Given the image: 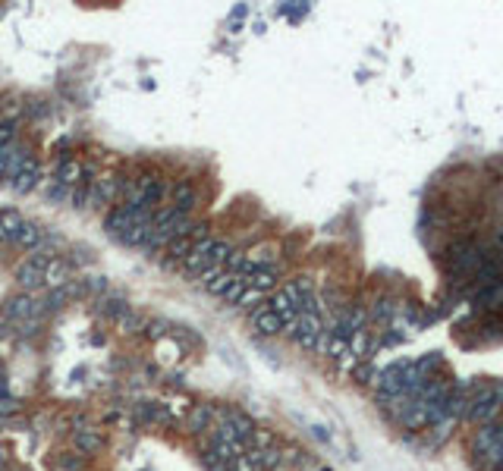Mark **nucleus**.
Masks as SVG:
<instances>
[{"mask_svg": "<svg viewBox=\"0 0 503 471\" xmlns=\"http://www.w3.org/2000/svg\"><path fill=\"white\" fill-rule=\"evenodd\" d=\"M223 261H230V245L221 242V239H202L195 242V249L189 251V258L183 261L186 274H208V270L221 267Z\"/></svg>", "mask_w": 503, "mask_h": 471, "instance_id": "nucleus-1", "label": "nucleus"}, {"mask_svg": "<svg viewBox=\"0 0 503 471\" xmlns=\"http://www.w3.org/2000/svg\"><path fill=\"white\" fill-rule=\"evenodd\" d=\"M500 406H503V390L500 386L481 383L475 392H472L465 418L475 421V424H490V421L497 418V412H500Z\"/></svg>", "mask_w": 503, "mask_h": 471, "instance_id": "nucleus-2", "label": "nucleus"}, {"mask_svg": "<svg viewBox=\"0 0 503 471\" xmlns=\"http://www.w3.org/2000/svg\"><path fill=\"white\" fill-rule=\"evenodd\" d=\"M41 311H45L41 301H35L32 295H16V299H10L7 305H3V317H7V321H16V324L41 317Z\"/></svg>", "mask_w": 503, "mask_h": 471, "instance_id": "nucleus-3", "label": "nucleus"}, {"mask_svg": "<svg viewBox=\"0 0 503 471\" xmlns=\"http://www.w3.org/2000/svg\"><path fill=\"white\" fill-rule=\"evenodd\" d=\"M252 324H255V330L262 336H277V333H287V321H283L280 314L274 311V308H258L255 314H252Z\"/></svg>", "mask_w": 503, "mask_h": 471, "instance_id": "nucleus-4", "label": "nucleus"}, {"mask_svg": "<svg viewBox=\"0 0 503 471\" xmlns=\"http://www.w3.org/2000/svg\"><path fill=\"white\" fill-rule=\"evenodd\" d=\"M38 179H41V167H38V160H32V157H29L26 167L19 170V176H16L10 185H13L19 195H26V192H32L35 185H38Z\"/></svg>", "mask_w": 503, "mask_h": 471, "instance_id": "nucleus-5", "label": "nucleus"}, {"mask_svg": "<svg viewBox=\"0 0 503 471\" xmlns=\"http://www.w3.org/2000/svg\"><path fill=\"white\" fill-rule=\"evenodd\" d=\"M16 280H19V286L26 289V292H32V289H41V286H45V270H41L38 264L26 261L19 270H16Z\"/></svg>", "mask_w": 503, "mask_h": 471, "instance_id": "nucleus-6", "label": "nucleus"}, {"mask_svg": "<svg viewBox=\"0 0 503 471\" xmlns=\"http://www.w3.org/2000/svg\"><path fill=\"white\" fill-rule=\"evenodd\" d=\"M22 223L26 220H22L16 210H0V242H16Z\"/></svg>", "mask_w": 503, "mask_h": 471, "instance_id": "nucleus-7", "label": "nucleus"}, {"mask_svg": "<svg viewBox=\"0 0 503 471\" xmlns=\"http://www.w3.org/2000/svg\"><path fill=\"white\" fill-rule=\"evenodd\" d=\"M104 226H107V233H111V236H123L129 226H136V220H132V214L126 208H113L111 214H107Z\"/></svg>", "mask_w": 503, "mask_h": 471, "instance_id": "nucleus-8", "label": "nucleus"}, {"mask_svg": "<svg viewBox=\"0 0 503 471\" xmlns=\"http://www.w3.org/2000/svg\"><path fill=\"white\" fill-rule=\"evenodd\" d=\"M70 283V267H66L63 261H54V264H47L45 267V286H51V289H60V286H66Z\"/></svg>", "mask_w": 503, "mask_h": 471, "instance_id": "nucleus-9", "label": "nucleus"}, {"mask_svg": "<svg viewBox=\"0 0 503 471\" xmlns=\"http://www.w3.org/2000/svg\"><path fill=\"white\" fill-rule=\"evenodd\" d=\"M82 176H86V167L76 164V160H63V164L57 167V179L66 185V189L76 185V183H82Z\"/></svg>", "mask_w": 503, "mask_h": 471, "instance_id": "nucleus-10", "label": "nucleus"}, {"mask_svg": "<svg viewBox=\"0 0 503 471\" xmlns=\"http://www.w3.org/2000/svg\"><path fill=\"white\" fill-rule=\"evenodd\" d=\"M41 239H45V233H41L35 223H22V229H19V236H16V242L13 245H19V249H38L41 245Z\"/></svg>", "mask_w": 503, "mask_h": 471, "instance_id": "nucleus-11", "label": "nucleus"}, {"mask_svg": "<svg viewBox=\"0 0 503 471\" xmlns=\"http://www.w3.org/2000/svg\"><path fill=\"white\" fill-rule=\"evenodd\" d=\"M26 160H29L26 151L16 148V144H10V148H7V179H10V183L19 176V170L26 167Z\"/></svg>", "mask_w": 503, "mask_h": 471, "instance_id": "nucleus-12", "label": "nucleus"}, {"mask_svg": "<svg viewBox=\"0 0 503 471\" xmlns=\"http://www.w3.org/2000/svg\"><path fill=\"white\" fill-rule=\"evenodd\" d=\"M236 280H239V274H233V270H221V274H217L214 280H208L205 286H208V292H214V295H227Z\"/></svg>", "mask_w": 503, "mask_h": 471, "instance_id": "nucleus-13", "label": "nucleus"}, {"mask_svg": "<svg viewBox=\"0 0 503 471\" xmlns=\"http://www.w3.org/2000/svg\"><path fill=\"white\" fill-rule=\"evenodd\" d=\"M173 198H177V204H173V208L183 210V214H189V210L195 208V192H192L189 183H179L177 189H173Z\"/></svg>", "mask_w": 503, "mask_h": 471, "instance_id": "nucleus-14", "label": "nucleus"}, {"mask_svg": "<svg viewBox=\"0 0 503 471\" xmlns=\"http://www.w3.org/2000/svg\"><path fill=\"white\" fill-rule=\"evenodd\" d=\"M76 446L86 456H92V452L101 449V433L98 431H76Z\"/></svg>", "mask_w": 503, "mask_h": 471, "instance_id": "nucleus-15", "label": "nucleus"}, {"mask_svg": "<svg viewBox=\"0 0 503 471\" xmlns=\"http://www.w3.org/2000/svg\"><path fill=\"white\" fill-rule=\"evenodd\" d=\"M192 249H195V239H192V236H183V239H177V242L167 245V251H170L173 261H186Z\"/></svg>", "mask_w": 503, "mask_h": 471, "instance_id": "nucleus-16", "label": "nucleus"}, {"mask_svg": "<svg viewBox=\"0 0 503 471\" xmlns=\"http://www.w3.org/2000/svg\"><path fill=\"white\" fill-rule=\"evenodd\" d=\"M101 311H104L107 317H117V321H120V317L129 311V305H126L120 295H107V299H101Z\"/></svg>", "mask_w": 503, "mask_h": 471, "instance_id": "nucleus-17", "label": "nucleus"}, {"mask_svg": "<svg viewBox=\"0 0 503 471\" xmlns=\"http://www.w3.org/2000/svg\"><path fill=\"white\" fill-rule=\"evenodd\" d=\"M211 408L208 406H198V408H192V415H189V427L192 431H205V427L211 424Z\"/></svg>", "mask_w": 503, "mask_h": 471, "instance_id": "nucleus-18", "label": "nucleus"}, {"mask_svg": "<svg viewBox=\"0 0 503 471\" xmlns=\"http://www.w3.org/2000/svg\"><path fill=\"white\" fill-rule=\"evenodd\" d=\"M45 195L51 198V201H63V198L70 195V189H66V185L54 176V179H47V183H45Z\"/></svg>", "mask_w": 503, "mask_h": 471, "instance_id": "nucleus-19", "label": "nucleus"}, {"mask_svg": "<svg viewBox=\"0 0 503 471\" xmlns=\"http://www.w3.org/2000/svg\"><path fill=\"white\" fill-rule=\"evenodd\" d=\"M88 198H92V189H88V183H82L79 189H72L70 201L76 204V208H88Z\"/></svg>", "mask_w": 503, "mask_h": 471, "instance_id": "nucleus-20", "label": "nucleus"}, {"mask_svg": "<svg viewBox=\"0 0 503 471\" xmlns=\"http://www.w3.org/2000/svg\"><path fill=\"white\" fill-rule=\"evenodd\" d=\"M104 289H107L104 276H88V280H86V292L88 295H92V292H104Z\"/></svg>", "mask_w": 503, "mask_h": 471, "instance_id": "nucleus-21", "label": "nucleus"}, {"mask_svg": "<svg viewBox=\"0 0 503 471\" xmlns=\"http://www.w3.org/2000/svg\"><path fill=\"white\" fill-rule=\"evenodd\" d=\"M60 465H63L66 471H82V458H79V456H72V452H66V456L60 458Z\"/></svg>", "mask_w": 503, "mask_h": 471, "instance_id": "nucleus-22", "label": "nucleus"}, {"mask_svg": "<svg viewBox=\"0 0 503 471\" xmlns=\"http://www.w3.org/2000/svg\"><path fill=\"white\" fill-rule=\"evenodd\" d=\"M10 138H13V123H0V148H10Z\"/></svg>", "mask_w": 503, "mask_h": 471, "instance_id": "nucleus-23", "label": "nucleus"}, {"mask_svg": "<svg viewBox=\"0 0 503 471\" xmlns=\"http://www.w3.org/2000/svg\"><path fill=\"white\" fill-rule=\"evenodd\" d=\"M29 113H32V117H45V113H47V107H41L38 101H35V104L29 107Z\"/></svg>", "mask_w": 503, "mask_h": 471, "instance_id": "nucleus-24", "label": "nucleus"}, {"mask_svg": "<svg viewBox=\"0 0 503 471\" xmlns=\"http://www.w3.org/2000/svg\"><path fill=\"white\" fill-rule=\"evenodd\" d=\"M0 176H7V148H0Z\"/></svg>", "mask_w": 503, "mask_h": 471, "instance_id": "nucleus-25", "label": "nucleus"}, {"mask_svg": "<svg viewBox=\"0 0 503 471\" xmlns=\"http://www.w3.org/2000/svg\"><path fill=\"white\" fill-rule=\"evenodd\" d=\"M3 424H7V421H3V418H0V431H3Z\"/></svg>", "mask_w": 503, "mask_h": 471, "instance_id": "nucleus-26", "label": "nucleus"}, {"mask_svg": "<svg viewBox=\"0 0 503 471\" xmlns=\"http://www.w3.org/2000/svg\"><path fill=\"white\" fill-rule=\"evenodd\" d=\"M0 336H3V324H0Z\"/></svg>", "mask_w": 503, "mask_h": 471, "instance_id": "nucleus-27", "label": "nucleus"}]
</instances>
